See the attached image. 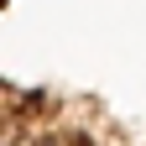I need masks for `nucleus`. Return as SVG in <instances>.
Masks as SVG:
<instances>
[{
    "label": "nucleus",
    "mask_w": 146,
    "mask_h": 146,
    "mask_svg": "<svg viewBox=\"0 0 146 146\" xmlns=\"http://www.w3.org/2000/svg\"><path fill=\"white\" fill-rule=\"evenodd\" d=\"M0 146H21V141H11V136H0Z\"/></svg>",
    "instance_id": "1"
}]
</instances>
